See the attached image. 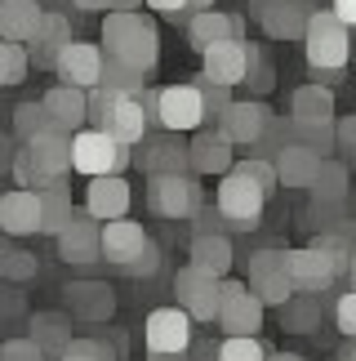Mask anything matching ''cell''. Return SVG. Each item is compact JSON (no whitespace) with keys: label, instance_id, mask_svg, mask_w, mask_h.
I'll return each mask as SVG.
<instances>
[{"label":"cell","instance_id":"11","mask_svg":"<svg viewBox=\"0 0 356 361\" xmlns=\"http://www.w3.org/2000/svg\"><path fill=\"white\" fill-rule=\"evenodd\" d=\"M285 259H290V250H281V245H263V250L250 255V272H245V281L258 290V299H263L267 308H285V303L294 299V281H290Z\"/></svg>","mask_w":356,"mask_h":361},{"label":"cell","instance_id":"40","mask_svg":"<svg viewBox=\"0 0 356 361\" xmlns=\"http://www.w3.org/2000/svg\"><path fill=\"white\" fill-rule=\"evenodd\" d=\"M147 76L143 67L134 63H120V59H107V72H103V90H120V94H143L147 90Z\"/></svg>","mask_w":356,"mask_h":361},{"label":"cell","instance_id":"42","mask_svg":"<svg viewBox=\"0 0 356 361\" xmlns=\"http://www.w3.org/2000/svg\"><path fill=\"white\" fill-rule=\"evenodd\" d=\"M272 348H263L258 343V335H227L223 343H218L214 361H267Z\"/></svg>","mask_w":356,"mask_h":361},{"label":"cell","instance_id":"31","mask_svg":"<svg viewBox=\"0 0 356 361\" xmlns=\"http://www.w3.org/2000/svg\"><path fill=\"white\" fill-rule=\"evenodd\" d=\"M290 116L298 121H334V90L312 80V85H298L290 94Z\"/></svg>","mask_w":356,"mask_h":361},{"label":"cell","instance_id":"55","mask_svg":"<svg viewBox=\"0 0 356 361\" xmlns=\"http://www.w3.org/2000/svg\"><path fill=\"white\" fill-rule=\"evenodd\" d=\"M205 9H214V0H187V18L191 13H205Z\"/></svg>","mask_w":356,"mask_h":361},{"label":"cell","instance_id":"4","mask_svg":"<svg viewBox=\"0 0 356 361\" xmlns=\"http://www.w3.org/2000/svg\"><path fill=\"white\" fill-rule=\"evenodd\" d=\"M103 259L112 263V268L129 272V276H152L160 268L156 241L147 237L143 224H134V219H112V224H103Z\"/></svg>","mask_w":356,"mask_h":361},{"label":"cell","instance_id":"26","mask_svg":"<svg viewBox=\"0 0 356 361\" xmlns=\"http://www.w3.org/2000/svg\"><path fill=\"white\" fill-rule=\"evenodd\" d=\"M40 23H45V9L40 0H0V36L5 40H23L32 45Z\"/></svg>","mask_w":356,"mask_h":361},{"label":"cell","instance_id":"20","mask_svg":"<svg viewBox=\"0 0 356 361\" xmlns=\"http://www.w3.org/2000/svg\"><path fill=\"white\" fill-rule=\"evenodd\" d=\"M0 228L9 237H32V232L45 228V205H40V192L32 188H13L0 197Z\"/></svg>","mask_w":356,"mask_h":361},{"label":"cell","instance_id":"33","mask_svg":"<svg viewBox=\"0 0 356 361\" xmlns=\"http://www.w3.org/2000/svg\"><path fill=\"white\" fill-rule=\"evenodd\" d=\"M40 205H45V228L49 237H58V232L76 219V205H72V188H67V178H58V183H49L45 192H40Z\"/></svg>","mask_w":356,"mask_h":361},{"label":"cell","instance_id":"25","mask_svg":"<svg viewBox=\"0 0 356 361\" xmlns=\"http://www.w3.org/2000/svg\"><path fill=\"white\" fill-rule=\"evenodd\" d=\"M40 103L49 107V121L58 125V130H67V134L85 130V121H89V90H76V85H63V80H58Z\"/></svg>","mask_w":356,"mask_h":361},{"label":"cell","instance_id":"56","mask_svg":"<svg viewBox=\"0 0 356 361\" xmlns=\"http://www.w3.org/2000/svg\"><path fill=\"white\" fill-rule=\"evenodd\" d=\"M147 361H191V357H178V353H147Z\"/></svg>","mask_w":356,"mask_h":361},{"label":"cell","instance_id":"28","mask_svg":"<svg viewBox=\"0 0 356 361\" xmlns=\"http://www.w3.org/2000/svg\"><path fill=\"white\" fill-rule=\"evenodd\" d=\"M321 152H312L303 143H285L276 152V174H281V188H312V178L321 170Z\"/></svg>","mask_w":356,"mask_h":361},{"label":"cell","instance_id":"52","mask_svg":"<svg viewBox=\"0 0 356 361\" xmlns=\"http://www.w3.org/2000/svg\"><path fill=\"white\" fill-rule=\"evenodd\" d=\"M76 9H85V13H98V9H107L112 13V0H72Z\"/></svg>","mask_w":356,"mask_h":361},{"label":"cell","instance_id":"34","mask_svg":"<svg viewBox=\"0 0 356 361\" xmlns=\"http://www.w3.org/2000/svg\"><path fill=\"white\" fill-rule=\"evenodd\" d=\"M334 121H338V116H334ZM334 121H298V116H290V143H303V147L321 152V157L330 161V152H338Z\"/></svg>","mask_w":356,"mask_h":361},{"label":"cell","instance_id":"6","mask_svg":"<svg viewBox=\"0 0 356 361\" xmlns=\"http://www.w3.org/2000/svg\"><path fill=\"white\" fill-rule=\"evenodd\" d=\"M147 112H152V125L174 130V134L201 130V125L210 121V107H205L201 85H160V90L147 94Z\"/></svg>","mask_w":356,"mask_h":361},{"label":"cell","instance_id":"13","mask_svg":"<svg viewBox=\"0 0 356 361\" xmlns=\"http://www.w3.org/2000/svg\"><path fill=\"white\" fill-rule=\"evenodd\" d=\"M143 348L147 353H178L191 348V312L170 303V308H152L143 322Z\"/></svg>","mask_w":356,"mask_h":361},{"label":"cell","instance_id":"8","mask_svg":"<svg viewBox=\"0 0 356 361\" xmlns=\"http://www.w3.org/2000/svg\"><path fill=\"white\" fill-rule=\"evenodd\" d=\"M76 174L85 178H107V174H125L129 161H134V147H125L120 138L103 134V130H80L76 138Z\"/></svg>","mask_w":356,"mask_h":361},{"label":"cell","instance_id":"38","mask_svg":"<svg viewBox=\"0 0 356 361\" xmlns=\"http://www.w3.org/2000/svg\"><path fill=\"white\" fill-rule=\"evenodd\" d=\"M36 54L23 40H0V85H23Z\"/></svg>","mask_w":356,"mask_h":361},{"label":"cell","instance_id":"3","mask_svg":"<svg viewBox=\"0 0 356 361\" xmlns=\"http://www.w3.org/2000/svg\"><path fill=\"white\" fill-rule=\"evenodd\" d=\"M303 54H307V67L317 76L338 80L343 67H348V59H352V27L338 18L334 9H312L307 36H303Z\"/></svg>","mask_w":356,"mask_h":361},{"label":"cell","instance_id":"51","mask_svg":"<svg viewBox=\"0 0 356 361\" xmlns=\"http://www.w3.org/2000/svg\"><path fill=\"white\" fill-rule=\"evenodd\" d=\"M272 80H276V76H272V67H258V72L250 76V85H254L258 94H263V90H272Z\"/></svg>","mask_w":356,"mask_h":361},{"label":"cell","instance_id":"39","mask_svg":"<svg viewBox=\"0 0 356 361\" xmlns=\"http://www.w3.org/2000/svg\"><path fill=\"white\" fill-rule=\"evenodd\" d=\"M9 174H13V183L18 188H32V192H45L49 183H58V178H49L45 170H40V161H36V152L18 143V152H13V165H9Z\"/></svg>","mask_w":356,"mask_h":361},{"label":"cell","instance_id":"32","mask_svg":"<svg viewBox=\"0 0 356 361\" xmlns=\"http://www.w3.org/2000/svg\"><path fill=\"white\" fill-rule=\"evenodd\" d=\"M72 45V27H67L63 13H45V23H40V32L32 40V54H36V63H58V54Z\"/></svg>","mask_w":356,"mask_h":361},{"label":"cell","instance_id":"27","mask_svg":"<svg viewBox=\"0 0 356 361\" xmlns=\"http://www.w3.org/2000/svg\"><path fill=\"white\" fill-rule=\"evenodd\" d=\"M241 13H223V9H205V13H191L187 18V40L196 45L201 54L218 45V40H227V36H241Z\"/></svg>","mask_w":356,"mask_h":361},{"label":"cell","instance_id":"17","mask_svg":"<svg viewBox=\"0 0 356 361\" xmlns=\"http://www.w3.org/2000/svg\"><path fill=\"white\" fill-rule=\"evenodd\" d=\"M254 18L272 40H303L312 23V5L307 0H258Z\"/></svg>","mask_w":356,"mask_h":361},{"label":"cell","instance_id":"46","mask_svg":"<svg viewBox=\"0 0 356 361\" xmlns=\"http://www.w3.org/2000/svg\"><path fill=\"white\" fill-rule=\"evenodd\" d=\"M196 85H201V94H205V107H210V116H214V121L223 116L231 103H236V99H231V90H227V85H214L210 76H201Z\"/></svg>","mask_w":356,"mask_h":361},{"label":"cell","instance_id":"49","mask_svg":"<svg viewBox=\"0 0 356 361\" xmlns=\"http://www.w3.org/2000/svg\"><path fill=\"white\" fill-rule=\"evenodd\" d=\"M147 9H156V13H170V18H178V13H187V0H147Z\"/></svg>","mask_w":356,"mask_h":361},{"label":"cell","instance_id":"43","mask_svg":"<svg viewBox=\"0 0 356 361\" xmlns=\"http://www.w3.org/2000/svg\"><path fill=\"white\" fill-rule=\"evenodd\" d=\"M40 272V263H36V255H27V250H5L0 255V276L5 281H13V286H23V281H32V276Z\"/></svg>","mask_w":356,"mask_h":361},{"label":"cell","instance_id":"59","mask_svg":"<svg viewBox=\"0 0 356 361\" xmlns=\"http://www.w3.org/2000/svg\"><path fill=\"white\" fill-rule=\"evenodd\" d=\"M348 281H352V290H356V259H352V268H348Z\"/></svg>","mask_w":356,"mask_h":361},{"label":"cell","instance_id":"10","mask_svg":"<svg viewBox=\"0 0 356 361\" xmlns=\"http://www.w3.org/2000/svg\"><path fill=\"white\" fill-rule=\"evenodd\" d=\"M147 205H152V214L160 219H196L201 205H205V192L201 183L187 174H152V183H147Z\"/></svg>","mask_w":356,"mask_h":361},{"label":"cell","instance_id":"16","mask_svg":"<svg viewBox=\"0 0 356 361\" xmlns=\"http://www.w3.org/2000/svg\"><path fill=\"white\" fill-rule=\"evenodd\" d=\"M53 241H58V259L72 263V268H89V263L103 259V224L94 214H80L76 210V219Z\"/></svg>","mask_w":356,"mask_h":361},{"label":"cell","instance_id":"22","mask_svg":"<svg viewBox=\"0 0 356 361\" xmlns=\"http://www.w3.org/2000/svg\"><path fill=\"white\" fill-rule=\"evenodd\" d=\"M285 268H290V281H294V295H330V286L338 281L334 268L325 263L312 245H298L290 250V259H285Z\"/></svg>","mask_w":356,"mask_h":361},{"label":"cell","instance_id":"54","mask_svg":"<svg viewBox=\"0 0 356 361\" xmlns=\"http://www.w3.org/2000/svg\"><path fill=\"white\" fill-rule=\"evenodd\" d=\"M5 312H23V295H18V290H9V295H5Z\"/></svg>","mask_w":356,"mask_h":361},{"label":"cell","instance_id":"37","mask_svg":"<svg viewBox=\"0 0 356 361\" xmlns=\"http://www.w3.org/2000/svg\"><path fill=\"white\" fill-rule=\"evenodd\" d=\"M312 250L334 268V276H348L352 259H356V241H348L343 232H317V241H312Z\"/></svg>","mask_w":356,"mask_h":361},{"label":"cell","instance_id":"57","mask_svg":"<svg viewBox=\"0 0 356 361\" xmlns=\"http://www.w3.org/2000/svg\"><path fill=\"white\" fill-rule=\"evenodd\" d=\"M338 361H356V339H348V348L338 353Z\"/></svg>","mask_w":356,"mask_h":361},{"label":"cell","instance_id":"23","mask_svg":"<svg viewBox=\"0 0 356 361\" xmlns=\"http://www.w3.org/2000/svg\"><path fill=\"white\" fill-rule=\"evenodd\" d=\"M67 308H72L76 322L103 326V322H112V312H116V295H112L107 281H72L67 286Z\"/></svg>","mask_w":356,"mask_h":361},{"label":"cell","instance_id":"58","mask_svg":"<svg viewBox=\"0 0 356 361\" xmlns=\"http://www.w3.org/2000/svg\"><path fill=\"white\" fill-rule=\"evenodd\" d=\"M267 361H303V357H294V353H267Z\"/></svg>","mask_w":356,"mask_h":361},{"label":"cell","instance_id":"21","mask_svg":"<svg viewBox=\"0 0 356 361\" xmlns=\"http://www.w3.org/2000/svg\"><path fill=\"white\" fill-rule=\"evenodd\" d=\"M129 201L134 192L120 174H107V178H89L85 188V214H94L98 224H112V219H129Z\"/></svg>","mask_w":356,"mask_h":361},{"label":"cell","instance_id":"35","mask_svg":"<svg viewBox=\"0 0 356 361\" xmlns=\"http://www.w3.org/2000/svg\"><path fill=\"white\" fill-rule=\"evenodd\" d=\"M307 192L317 197V205H343L348 201V165L343 161H321V170H317Z\"/></svg>","mask_w":356,"mask_h":361},{"label":"cell","instance_id":"18","mask_svg":"<svg viewBox=\"0 0 356 361\" xmlns=\"http://www.w3.org/2000/svg\"><path fill=\"white\" fill-rule=\"evenodd\" d=\"M272 121H276V116H272V107H267V103H258V99H250V103H231L214 125H218V130H223L236 147H254L258 138L267 134V125H272Z\"/></svg>","mask_w":356,"mask_h":361},{"label":"cell","instance_id":"12","mask_svg":"<svg viewBox=\"0 0 356 361\" xmlns=\"http://www.w3.org/2000/svg\"><path fill=\"white\" fill-rule=\"evenodd\" d=\"M174 303L191 312V322H218V303H223V276L201 272L196 263L174 272Z\"/></svg>","mask_w":356,"mask_h":361},{"label":"cell","instance_id":"15","mask_svg":"<svg viewBox=\"0 0 356 361\" xmlns=\"http://www.w3.org/2000/svg\"><path fill=\"white\" fill-rule=\"evenodd\" d=\"M63 85H76V90H98L103 85V72H107V49L103 45H89V40H72L58 63H53Z\"/></svg>","mask_w":356,"mask_h":361},{"label":"cell","instance_id":"5","mask_svg":"<svg viewBox=\"0 0 356 361\" xmlns=\"http://www.w3.org/2000/svg\"><path fill=\"white\" fill-rule=\"evenodd\" d=\"M272 192L258 183V178L245 170V165L236 161L231 170L223 174V183H218V197H214V210L227 219V228L236 232H250L258 228V219H263V205H267Z\"/></svg>","mask_w":356,"mask_h":361},{"label":"cell","instance_id":"9","mask_svg":"<svg viewBox=\"0 0 356 361\" xmlns=\"http://www.w3.org/2000/svg\"><path fill=\"white\" fill-rule=\"evenodd\" d=\"M263 312L267 303L258 299V290L241 276H223V303H218V322L223 335H258L263 330Z\"/></svg>","mask_w":356,"mask_h":361},{"label":"cell","instance_id":"19","mask_svg":"<svg viewBox=\"0 0 356 361\" xmlns=\"http://www.w3.org/2000/svg\"><path fill=\"white\" fill-rule=\"evenodd\" d=\"M231 165H236V143L218 130H201L196 138H191V174L201 178H223Z\"/></svg>","mask_w":356,"mask_h":361},{"label":"cell","instance_id":"53","mask_svg":"<svg viewBox=\"0 0 356 361\" xmlns=\"http://www.w3.org/2000/svg\"><path fill=\"white\" fill-rule=\"evenodd\" d=\"M147 0H112V13H134V9H143Z\"/></svg>","mask_w":356,"mask_h":361},{"label":"cell","instance_id":"36","mask_svg":"<svg viewBox=\"0 0 356 361\" xmlns=\"http://www.w3.org/2000/svg\"><path fill=\"white\" fill-rule=\"evenodd\" d=\"M321 303H325V295H294V299L281 308V326L294 330V335H307V330H317V322H321Z\"/></svg>","mask_w":356,"mask_h":361},{"label":"cell","instance_id":"47","mask_svg":"<svg viewBox=\"0 0 356 361\" xmlns=\"http://www.w3.org/2000/svg\"><path fill=\"white\" fill-rule=\"evenodd\" d=\"M334 326L343 330L348 339H356V290H348V295L334 303Z\"/></svg>","mask_w":356,"mask_h":361},{"label":"cell","instance_id":"45","mask_svg":"<svg viewBox=\"0 0 356 361\" xmlns=\"http://www.w3.org/2000/svg\"><path fill=\"white\" fill-rule=\"evenodd\" d=\"M58 361H116V357H112V348H107L103 339H76Z\"/></svg>","mask_w":356,"mask_h":361},{"label":"cell","instance_id":"7","mask_svg":"<svg viewBox=\"0 0 356 361\" xmlns=\"http://www.w3.org/2000/svg\"><path fill=\"white\" fill-rule=\"evenodd\" d=\"M254 67H258V45H250L245 36H227L201 54V76H210L214 85H227V90L245 85L254 76Z\"/></svg>","mask_w":356,"mask_h":361},{"label":"cell","instance_id":"14","mask_svg":"<svg viewBox=\"0 0 356 361\" xmlns=\"http://www.w3.org/2000/svg\"><path fill=\"white\" fill-rule=\"evenodd\" d=\"M134 165L143 174H187L191 170V143H183L174 130L147 134L139 152H134Z\"/></svg>","mask_w":356,"mask_h":361},{"label":"cell","instance_id":"44","mask_svg":"<svg viewBox=\"0 0 356 361\" xmlns=\"http://www.w3.org/2000/svg\"><path fill=\"white\" fill-rule=\"evenodd\" d=\"M0 361H49V357L32 335H27V339H5L0 343Z\"/></svg>","mask_w":356,"mask_h":361},{"label":"cell","instance_id":"30","mask_svg":"<svg viewBox=\"0 0 356 361\" xmlns=\"http://www.w3.org/2000/svg\"><path fill=\"white\" fill-rule=\"evenodd\" d=\"M201 272H214V276H227L231 263H236V250H231L227 232H210V237H191V259Z\"/></svg>","mask_w":356,"mask_h":361},{"label":"cell","instance_id":"48","mask_svg":"<svg viewBox=\"0 0 356 361\" xmlns=\"http://www.w3.org/2000/svg\"><path fill=\"white\" fill-rule=\"evenodd\" d=\"M334 134H338V152H343L348 161H356V116H338Z\"/></svg>","mask_w":356,"mask_h":361},{"label":"cell","instance_id":"24","mask_svg":"<svg viewBox=\"0 0 356 361\" xmlns=\"http://www.w3.org/2000/svg\"><path fill=\"white\" fill-rule=\"evenodd\" d=\"M76 134H67V130H58V125H49V130H40L32 143L36 152V161H40V170H45L49 178H67L76 170V143H72Z\"/></svg>","mask_w":356,"mask_h":361},{"label":"cell","instance_id":"2","mask_svg":"<svg viewBox=\"0 0 356 361\" xmlns=\"http://www.w3.org/2000/svg\"><path fill=\"white\" fill-rule=\"evenodd\" d=\"M103 49H107V59H120V63H134V67H143V72H152L156 59H160V32H156L152 18H143V9L107 13Z\"/></svg>","mask_w":356,"mask_h":361},{"label":"cell","instance_id":"1","mask_svg":"<svg viewBox=\"0 0 356 361\" xmlns=\"http://www.w3.org/2000/svg\"><path fill=\"white\" fill-rule=\"evenodd\" d=\"M89 121L94 130L120 138L125 147H139L152 134V112L143 94H120V90H89Z\"/></svg>","mask_w":356,"mask_h":361},{"label":"cell","instance_id":"50","mask_svg":"<svg viewBox=\"0 0 356 361\" xmlns=\"http://www.w3.org/2000/svg\"><path fill=\"white\" fill-rule=\"evenodd\" d=\"M330 9H334V13H338V18H343L348 27H356V0H334Z\"/></svg>","mask_w":356,"mask_h":361},{"label":"cell","instance_id":"41","mask_svg":"<svg viewBox=\"0 0 356 361\" xmlns=\"http://www.w3.org/2000/svg\"><path fill=\"white\" fill-rule=\"evenodd\" d=\"M49 107L45 103H18L13 107V138L18 143H32V138L40 134V130H49Z\"/></svg>","mask_w":356,"mask_h":361},{"label":"cell","instance_id":"29","mask_svg":"<svg viewBox=\"0 0 356 361\" xmlns=\"http://www.w3.org/2000/svg\"><path fill=\"white\" fill-rule=\"evenodd\" d=\"M27 335H32L40 348H45V357L49 361H58L67 348H72V317L67 312H36L32 322H27Z\"/></svg>","mask_w":356,"mask_h":361}]
</instances>
